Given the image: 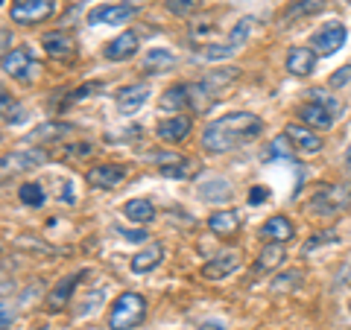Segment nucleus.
<instances>
[{
	"label": "nucleus",
	"mask_w": 351,
	"mask_h": 330,
	"mask_svg": "<svg viewBox=\"0 0 351 330\" xmlns=\"http://www.w3.org/2000/svg\"><path fill=\"white\" fill-rule=\"evenodd\" d=\"M261 131H263L261 117L249 114V112H234V114H226L205 126L202 147L208 152H232L237 147H243L246 140L258 138Z\"/></svg>",
	"instance_id": "nucleus-1"
},
{
	"label": "nucleus",
	"mask_w": 351,
	"mask_h": 330,
	"mask_svg": "<svg viewBox=\"0 0 351 330\" xmlns=\"http://www.w3.org/2000/svg\"><path fill=\"white\" fill-rule=\"evenodd\" d=\"M237 79H240V71L237 68H223V71L205 73V79L188 85V108H191V112L205 114L208 108H214L219 100H223V94Z\"/></svg>",
	"instance_id": "nucleus-2"
},
{
	"label": "nucleus",
	"mask_w": 351,
	"mask_h": 330,
	"mask_svg": "<svg viewBox=\"0 0 351 330\" xmlns=\"http://www.w3.org/2000/svg\"><path fill=\"white\" fill-rule=\"evenodd\" d=\"M351 207V184H322L311 199V214L316 216H339Z\"/></svg>",
	"instance_id": "nucleus-3"
},
{
	"label": "nucleus",
	"mask_w": 351,
	"mask_h": 330,
	"mask_svg": "<svg viewBox=\"0 0 351 330\" xmlns=\"http://www.w3.org/2000/svg\"><path fill=\"white\" fill-rule=\"evenodd\" d=\"M144 316H147L144 295L123 292L112 304V313H108V327H112V330H129V327H135V325L144 322Z\"/></svg>",
	"instance_id": "nucleus-4"
},
{
	"label": "nucleus",
	"mask_w": 351,
	"mask_h": 330,
	"mask_svg": "<svg viewBox=\"0 0 351 330\" xmlns=\"http://www.w3.org/2000/svg\"><path fill=\"white\" fill-rule=\"evenodd\" d=\"M3 73L15 76V79H21V82H29L41 73V64L32 59L29 47H18V50L3 53Z\"/></svg>",
	"instance_id": "nucleus-5"
},
{
	"label": "nucleus",
	"mask_w": 351,
	"mask_h": 330,
	"mask_svg": "<svg viewBox=\"0 0 351 330\" xmlns=\"http://www.w3.org/2000/svg\"><path fill=\"white\" fill-rule=\"evenodd\" d=\"M56 12V3L53 0H12V15L15 24H38V21H47Z\"/></svg>",
	"instance_id": "nucleus-6"
},
{
	"label": "nucleus",
	"mask_w": 351,
	"mask_h": 330,
	"mask_svg": "<svg viewBox=\"0 0 351 330\" xmlns=\"http://www.w3.org/2000/svg\"><path fill=\"white\" fill-rule=\"evenodd\" d=\"M138 12V6H129V3H106V6H97L88 12V27H117L129 21L132 15Z\"/></svg>",
	"instance_id": "nucleus-7"
},
{
	"label": "nucleus",
	"mask_w": 351,
	"mask_h": 330,
	"mask_svg": "<svg viewBox=\"0 0 351 330\" xmlns=\"http://www.w3.org/2000/svg\"><path fill=\"white\" fill-rule=\"evenodd\" d=\"M346 36L348 32L343 27V21H331V24H325L322 29L313 32V47L319 56H331V53H337L346 44Z\"/></svg>",
	"instance_id": "nucleus-8"
},
{
	"label": "nucleus",
	"mask_w": 351,
	"mask_h": 330,
	"mask_svg": "<svg viewBox=\"0 0 351 330\" xmlns=\"http://www.w3.org/2000/svg\"><path fill=\"white\" fill-rule=\"evenodd\" d=\"M123 179H126V167H120V164H97V167L85 173V181L97 187V190H112Z\"/></svg>",
	"instance_id": "nucleus-9"
},
{
	"label": "nucleus",
	"mask_w": 351,
	"mask_h": 330,
	"mask_svg": "<svg viewBox=\"0 0 351 330\" xmlns=\"http://www.w3.org/2000/svg\"><path fill=\"white\" fill-rule=\"evenodd\" d=\"M41 44H44V50H47V56H50V59L68 62V59L76 56V41H73L71 32H64V29H59V32H47Z\"/></svg>",
	"instance_id": "nucleus-10"
},
{
	"label": "nucleus",
	"mask_w": 351,
	"mask_h": 330,
	"mask_svg": "<svg viewBox=\"0 0 351 330\" xmlns=\"http://www.w3.org/2000/svg\"><path fill=\"white\" fill-rule=\"evenodd\" d=\"M156 131H158L161 140H167V144H179V140H184L191 135V117L188 114H173L167 120H161Z\"/></svg>",
	"instance_id": "nucleus-11"
},
{
	"label": "nucleus",
	"mask_w": 351,
	"mask_h": 330,
	"mask_svg": "<svg viewBox=\"0 0 351 330\" xmlns=\"http://www.w3.org/2000/svg\"><path fill=\"white\" fill-rule=\"evenodd\" d=\"M82 278H85V272H73V275H68L64 281H59L56 287L50 290V295H47V301H44V307H47L50 313L62 310V307L68 304V299L73 295V290H76V281H82Z\"/></svg>",
	"instance_id": "nucleus-12"
},
{
	"label": "nucleus",
	"mask_w": 351,
	"mask_h": 330,
	"mask_svg": "<svg viewBox=\"0 0 351 330\" xmlns=\"http://www.w3.org/2000/svg\"><path fill=\"white\" fill-rule=\"evenodd\" d=\"M149 97V85L147 82H138V85H129L117 94V112L120 114H135L141 105L147 103Z\"/></svg>",
	"instance_id": "nucleus-13"
},
{
	"label": "nucleus",
	"mask_w": 351,
	"mask_h": 330,
	"mask_svg": "<svg viewBox=\"0 0 351 330\" xmlns=\"http://www.w3.org/2000/svg\"><path fill=\"white\" fill-rule=\"evenodd\" d=\"M284 135H287V140H293V147L299 149V152H307V155H313V152H319L322 149V140L316 131H311L307 126H299V123H290L287 129H284Z\"/></svg>",
	"instance_id": "nucleus-14"
},
{
	"label": "nucleus",
	"mask_w": 351,
	"mask_h": 330,
	"mask_svg": "<svg viewBox=\"0 0 351 330\" xmlns=\"http://www.w3.org/2000/svg\"><path fill=\"white\" fill-rule=\"evenodd\" d=\"M135 50H138V36L135 32H120V36L114 41H108L106 44V59H112V62H126L135 56Z\"/></svg>",
	"instance_id": "nucleus-15"
},
{
	"label": "nucleus",
	"mask_w": 351,
	"mask_h": 330,
	"mask_svg": "<svg viewBox=\"0 0 351 330\" xmlns=\"http://www.w3.org/2000/svg\"><path fill=\"white\" fill-rule=\"evenodd\" d=\"M240 266V257L234 255H219V257H214V260H208L205 266H202V278H208V281H219V278H228L234 269Z\"/></svg>",
	"instance_id": "nucleus-16"
},
{
	"label": "nucleus",
	"mask_w": 351,
	"mask_h": 330,
	"mask_svg": "<svg viewBox=\"0 0 351 330\" xmlns=\"http://www.w3.org/2000/svg\"><path fill=\"white\" fill-rule=\"evenodd\" d=\"M316 68V53L307 47H293L287 53V71L293 76H311Z\"/></svg>",
	"instance_id": "nucleus-17"
},
{
	"label": "nucleus",
	"mask_w": 351,
	"mask_h": 330,
	"mask_svg": "<svg viewBox=\"0 0 351 330\" xmlns=\"http://www.w3.org/2000/svg\"><path fill=\"white\" fill-rule=\"evenodd\" d=\"M208 228H211L214 234H219V237H234L240 231V216H237V211L211 214V216H208Z\"/></svg>",
	"instance_id": "nucleus-18"
},
{
	"label": "nucleus",
	"mask_w": 351,
	"mask_h": 330,
	"mask_svg": "<svg viewBox=\"0 0 351 330\" xmlns=\"http://www.w3.org/2000/svg\"><path fill=\"white\" fill-rule=\"evenodd\" d=\"M261 231H263V237H267V240H272V243H287V240H293V234H295V228H293V223L287 216L267 219Z\"/></svg>",
	"instance_id": "nucleus-19"
},
{
	"label": "nucleus",
	"mask_w": 351,
	"mask_h": 330,
	"mask_svg": "<svg viewBox=\"0 0 351 330\" xmlns=\"http://www.w3.org/2000/svg\"><path fill=\"white\" fill-rule=\"evenodd\" d=\"M299 120H304V123L313 126V129H331V126H334V114L328 112V108L316 105V103L302 105V108H299Z\"/></svg>",
	"instance_id": "nucleus-20"
},
{
	"label": "nucleus",
	"mask_w": 351,
	"mask_h": 330,
	"mask_svg": "<svg viewBox=\"0 0 351 330\" xmlns=\"http://www.w3.org/2000/svg\"><path fill=\"white\" fill-rule=\"evenodd\" d=\"M161 263V246L158 243H149L144 251H138L135 257H132V272L144 275V272H152Z\"/></svg>",
	"instance_id": "nucleus-21"
},
{
	"label": "nucleus",
	"mask_w": 351,
	"mask_h": 330,
	"mask_svg": "<svg viewBox=\"0 0 351 330\" xmlns=\"http://www.w3.org/2000/svg\"><path fill=\"white\" fill-rule=\"evenodd\" d=\"M123 216L129 219V223L144 225V223H152L156 207H152V202H147V199H132V202L123 205Z\"/></svg>",
	"instance_id": "nucleus-22"
},
{
	"label": "nucleus",
	"mask_w": 351,
	"mask_h": 330,
	"mask_svg": "<svg viewBox=\"0 0 351 330\" xmlns=\"http://www.w3.org/2000/svg\"><path fill=\"white\" fill-rule=\"evenodd\" d=\"M170 68H176V56H173L170 50L156 47V50H149V53H147V59H144V71L161 73V71H170Z\"/></svg>",
	"instance_id": "nucleus-23"
},
{
	"label": "nucleus",
	"mask_w": 351,
	"mask_h": 330,
	"mask_svg": "<svg viewBox=\"0 0 351 330\" xmlns=\"http://www.w3.org/2000/svg\"><path fill=\"white\" fill-rule=\"evenodd\" d=\"M199 196L205 202H226V199H232V187L223 179H211V181L199 184Z\"/></svg>",
	"instance_id": "nucleus-24"
},
{
	"label": "nucleus",
	"mask_w": 351,
	"mask_h": 330,
	"mask_svg": "<svg viewBox=\"0 0 351 330\" xmlns=\"http://www.w3.org/2000/svg\"><path fill=\"white\" fill-rule=\"evenodd\" d=\"M281 260H284V246L281 243H269L267 249L261 251V257H258V272H269V269H278L281 266Z\"/></svg>",
	"instance_id": "nucleus-25"
},
{
	"label": "nucleus",
	"mask_w": 351,
	"mask_h": 330,
	"mask_svg": "<svg viewBox=\"0 0 351 330\" xmlns=\"http://www.w3.org/2000/svg\"><path fill=\"white\" fill-rule=\"evenodd\" d=\"M188 105V85H176V88H167L161 97V108L164 112H179V108Z\"/></svg>",
	"instance_id": "nucleus-26"
},
{
	"label": "nucleus",
	"mask_w": 351,
	"mask_h": 330,
	"mask_svg": "<svg viewBox=\"0 0 351 330\" xmlns=\"http://www.w3.org/2000/svg\"><path fill=\"white\" fill-rule=\"evenodd\" d=\"M41 161H47L44 152H24V155H6L3 167H6V173L9 170H29V167H36V164H41Z\"/></svg>",
	"instance_id": "nucleus-27"
},
{
	"label": "nucleus",
	"mask_w": 351,
	"mask_h": 330,
	"mask_svg": "<svg viewBox=\"0 0 351 330\" xmlns=\"http://www.w3.org/2000/svg\"><path fill=\"white\" fill-rule=\"evenodd\" d=\"M325 6V0H295L293 6L284 9V15L281 21H295V18H304V15H313V12H319V9Z\"/></svg>",
	"instance_id": "nucleus-28"
},
{
	"label": "nucleus",
	"mask_w": 351,
	"mask_h": 330,
	"mask_svg": "<svg viewBox=\"0 0 351 330\" xmlns=\"http://www.w3.org/2000/svg\"><path fill=\"white\" fill-rule=\"evenodd\" d=\"M18 199L24 202V205H29V207H41L44 205V199H47V193H44V187L41 184H24L18 190Z\"/></svg>",
	"instance_id": "nucleus-29"
},
{
	"label": "nucleus",
	"mask_w": 351,
	"mask_h": 330,
	"mask_svg": "<svg viewBox=\"0 0 351 330\" xmlns=\"http://www.w3.org/2000/svg\"><path fill=\"white\" fill-rule=\"evenodd\" d=\"M103 82H85L82 88H73V91L68 94V100H64L59 108H68V105H76V103H80V100H88V97H91V94H97V91H103Z\"/></svg>",
	"instance_id": "nucleus-30"
},
{
	"label": "nucleus",
	"mask_w": 351,
	"mask_h": 330,
	"mask_svg": "<svg viewBox=\"0 0 351 330\" xmlns=\"http://www.w3.org/2000/svg\"><path fill=\"white\" fill-rule=\"evenodd\" d=\"M64 131H71V126H64V123H44L41 129H36L29 135V140H44V138H59L64 135Z\"/></svg>",
	"instance_id": "nucleus-31"
},
{
	"label": "nucleus",
	"mask_w": 351,
	"mask_h": 330,
	"mask_svg": "<svg viewBox=\"0 0 351 330\" xmlns=\"http://www.w3.org/2000/svg\"><path fill=\"white\" fill-rule=\"evenodd\" d=\"M311 103L328 108L331 114H339V112H343V105H339V100H334V97H328L325 91H319V88H316V91H311Z\"/></svg>",
	"instance_id": "nucleus-32"
},
{
	"label": "nucleus",
	"mask_w": 351,
	"mask_h": 330,
	"mask_svg": "<svg viewBox=\"0 0 351 330\" xmlns=\"http://www.w3.org/2000/svg\"><path fill=\"white\" fill-rule=\"evenodd\" d=\"M276 158H290L293 161V149L287 144V135H281L272 140V147H269V161H276Z\"/></svg>",
	"instance_id": "nucleus-33"
},
{
	"label": "nucleus",
	"mask_w": 351,
	"mask_h": 330,
	"mask_svg": "<svg viewBox=\"0 0 351 330\" xmlns=\"http://www.w3.org/2000/svg\"><path fill=\"white\" fill-rule=\"evenodd\" d=\"M234 47L232 44H208V47H202L199 56L202 59H226V56H232Z\"/></svg>",
	"instance_id": "nucleus-34"
},
{
	"label": "nucleus",
	"mask_w": 351,
	"mask_h": 330,
	"mask_svg": "<svg viewBox=\"0 0 351 330\" xmlns=\"http://www.w3.org/2000/svg\"><path fill=\"white\" fill-rule=\"evenodd\" d=\"M325 243H337V234H334V231H322V234H313V240H307V246H304V255H313V251L322 249Z\"/></svg>",
	"instance_id": "nucleus-35"
},
{
	"label": "nucleus",
	"mask_w": 351,
	"mask_h": 330,
	"mask_svg": "<svg viewBox=\"0 0 351 330\" xmlns=\"http://www.w3.org/2000/svg\"><path fill=\"white\" fill-rule=\"evenodd\" d=\"M196 6H199V0H167V9H170L173 15H179V18L191 15Z\"/></svg>",
	"instance_id": "nucleus-36"
},
{
	"label": "nucleus",
	"mask_w": 351,
	"mask_h": 330,
	"mask_svg": "<svg viewBox=\"0 0 351 330\" xmlns=\"http://www.w3.org/2000/svg\"><path fill=\"white\" fill-rule=\"evenodd\" d=\"M0 105H3V120L6 123H21V108L9 100V94H0Z\"/></svg>",
	"instance_id": "nucleus-37"
},
{
	"label": "nucleus",
	"mask_w": 351,
	"mask_h": 330,
	"mask_svg": "<svg viewBox=\"0 0 351 330\" xmlns=\"http://www.w3.org/2000/svg\"><path fill=\"white\" fill-rule=\"evenodd\" d=\"M249 27H252V21H240V24L234 27V32H232V38H228V44H232V47L237 50L240 44L246 41V36H249Z\"/></svg>",
	"instance_id": "nucleus-38"
},
{
	"label": "nucleus",
	"mask_w": 351,
	"mask_h": 330,
	"mask_svg": "<svg viewBox=\"0 0 351 330\" xmlns=\"http://www.w3.org/2000/svg\"><path fill=\"white\" fill-rule=\"evenodd\" d=\"M302 278H304L302 272H287V275H281V278H276L272 283H276V290H281V287H295V283H302Z\"/></svg>",
	"instance_id": "nucleus-39"
},
{
	"label": "nucleus",
	"mask_w": 351,
	"mask_h": 330,
	"mask_svg": "<svg viewBox=\"0 0 351 330\" xmlns=\"http://www.w3.org/2000/svg\"><path fill=\"white\" fill-rule=\"evenodd\" d=\"M348 82H351V64L339 68V71L331 76V85H334V88H343V85H348Z\"/></svg>",
	"instance_id": "nucleus-40"
},
{
	"label": "nucleus",
	"mask_w": 351,
	"mask_h": 330,
	"mask_svg": "<svg viewBox=\"0 0 351 330\" xmlns=\"http://www.w3.org/2000/svg\"><path fill=\"white\" fill-rule=\"evenodd\" d=\"M88 152H91V147H88V144H80V147H68V149H62V155H64V158H85Z\"/></svg>",
	"instance_id": "nucleus-41"
},
{
	"label": "nucleus",
	"mask_w": 351,
	"mask_h": 330,
	"mask_svg": "<svg viewBox=\"0 0 351 330\" xmlns=\"http://www.w3.org/2000/svg\"><path fill=\"white\" fill-rule=\"evenodd\" d=\"M269 199V190H267V187H252V193H249V202L252 205H261V202H267Z\"/></svg>",
	"instance_id": "nucleus-42"
},
{
	"label": "nucleus",
	"mask_w": 351,
	"mask_h": 330,
	"mask_svg": "<svg viewBox=\"0 0 351 330\" xmlns=\"http://www.w3.org/2000/svg\"><path fill=\"white\" fill-rule=\"evenodd\" d=\"M120 234H123L129 243H144L147 240V231H120Z\"/></svg>",
	"instance_id": "nucleus-43"
},
{
	"label": "nucleus",
	"mask_w": 351,
	"mask_h": 330,
	"mask_svg": "<svg viewBox=\"0 0 351 330\" xmlns=\"http://www.w3.org/2000/svg\"><path fill=\"white\" fill-rule=\"evenodd\" d=\"M199 330H226V325H219V322H202Z\"/></svg>",
	"instance_id": "nucleus-44"
},
{
	"label": "nucleus",
	"mask_w": 351,
	"mask_h": 330,
	"mask_svg": "<svg viewBox=\"0 0 351 330\" xmlns=\"http://www.w3.org/2000/svg\"><path fill=\"white\" fill-rule=\"evenodd\" d=\"M9 322H12V316H9V307H3V330H9Z\"/></svg>",
	"instance_id": "nucleus-45"
},
{
	"label": "nucleus",
	"mask_w": 351,
	"mask_h": 330,
	"mask_svg": "<svg viewBox=\"0 0 351 330\" xmlns=\"http://www.w3.org/2000/svg\"><path fill=\"white\" fill-rule=\"evenodd\" d=\"M3 50L9 53V29H3Z\"/></svg>",
	"instance_id": "nucleus-46"
},
{
	"label": "nucleus",
	"mask_w": 351,
	"mask_h": 330,
	"mask_svg": "<svg viewBox=\"0 0 351 330\" xmlns=\"http://www.w3.org/2000/svg\"><path fill=\"white\" fill-rule=\"evenodd\" d=\"M346 167L351 170V144H348V152H346Z\"/></svg>",
	"instance_id": "nucleus-47"
},
{
	"label": "nucleus",
	"mask_w": 351,
	"mask_h": 330,
	"mask_svg": "<svg viewBox=\"0 0 351 330\" xmlns=\"http://www.w3.org/2000/svg\"><path fill=\"white\" fill-rule=\"evenodd\" d=\"M343 281H346V287H351V269H348V272L343 275Z\"/></svg>",
	"instance_id": "nucleus-48"
},
{
	"label": "nucleus",
	"mask_w": 351,
	"mask_h": 330,
	"mask_svg": "<svg viewBox=\"0 0 351 330\" xmlns=\"http://www.w3.org/2000/svg\"><path fill=\"white\" fill-rule=\"evenodd\" d=\"M346 3H351V0H346Z\"/></svg>",
	"instance_id": "nucleus-49"
}]
</instances>
